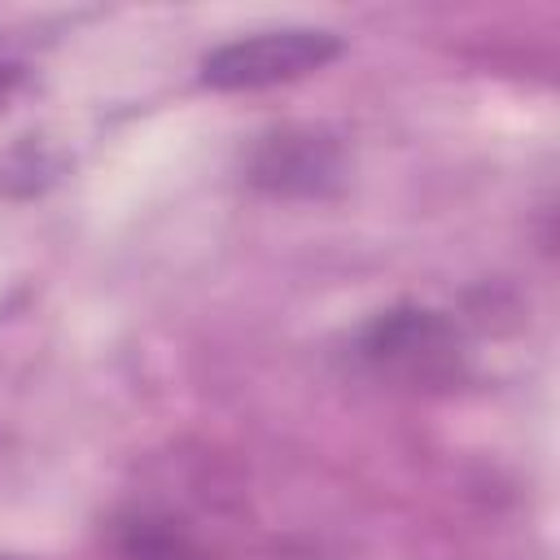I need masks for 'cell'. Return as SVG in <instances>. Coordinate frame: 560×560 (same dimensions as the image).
<instances>
[{"mask_svg":"<svg viewBox=\"0 0 560 560\" xmlns=\"http://www.w3.org/2000/svg\"><path fill=\"white\" fill-rule=\"evenodd\" d=\"M249 179L280 197H328L346 179V153L324 127H280L254 144Z\"/></svg>","mask_w":560,"mask_h":560,"instance_id":"cell-4","label":"cell"},{"mask_svg":"<svg viewBox=\"0 0 560 560\" xmlns=\"http://www.w3.org/2000/svg\"><path fill=\"white\" fill-rule=\"evenodd\" d=\"M341 52L337 31L324 26H271L236 35L201 57V83L214 92H254L293 83L302 74L324 70Z\"/></svg>","mask_w":560,"mask_h":560,"instance_id":"cell-2","label":"cell"},{"mask_svg":"<svg viewBox=\"0 0 560 560\" xmlns=\"http://www.w3.org/2000/svg\"><path fill=\"white\" fill-rule=\"evenodd\" d=\"M359 354L385 372V376H402V381H446L459 368L464 341L459 328L429 306H394L385 315H376L363 337H359Z\"/></svg>","mask_w":560,"mask_h":560,"instance_id":"cell-3","label":"cell"},{"mask_svg":"<svg viewBox=\"0 0 560 560\" xmlns=\"http://www.w3.org/2000/svg\"><path fill=\"white\" fill-rule=\"evenodd\" d=\"M70 166V149L52 122L44 88L0 61V197H39Z\"/></svg>","mask_w":560,"mask_h":560,"instance_id":"cell-1","label":"cell"}]
</instances>
